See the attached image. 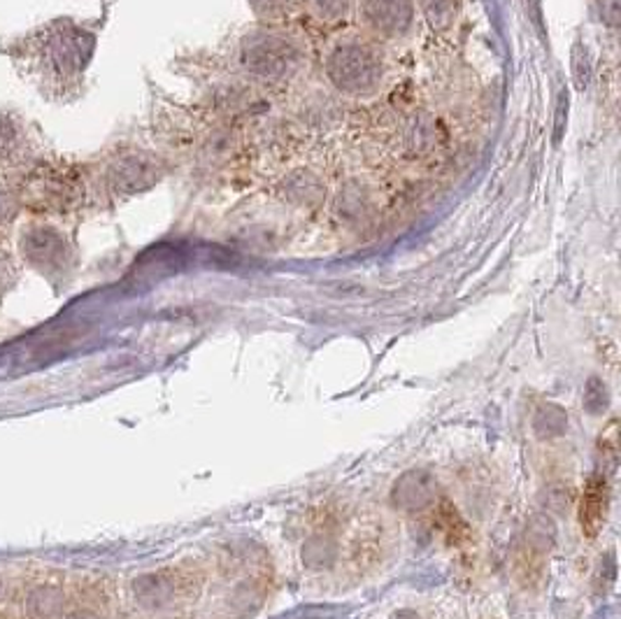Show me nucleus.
<instances>
[{"label":"nucleus","mask_w":621,"mask_h":619,"mask_svg":"<svg viewBox=\"0 0 621 619\" xmlns=\"http://www.w3.org/2000/svg\"><path fill=\"white\" fill-rule=\"evenodd\" d=\"M94 51L96 33L70 16L40 24L5 45V55L12 59L16 73L51 100H61L75 92Z\"/></svg>","instance_id":"obj_1"},{"label":"nucleus","mask_w":621,"mask_h":619,"mask_svg":"<svg viewBox=\"0 0 621 619\" xmlns=\"http://www.w3.org/2000/svg\"><path fill=\"white\" fill-rule=\"evenodd\" d=\"M16 184L22 191L26 217L63 222L92 199L86 168L59 162V158L51 156H43L38 164L16 180Z\"/></svg>","instance_id":"obj_2"},{"label":"nucleus","mask_w":621,"mask_h":619,"mask_svg":"<svg viewBox=\"0 0 621 619\" xmlns=\"http://www.w3.org/2000/svg\"><path fill=\"white\" fill-rule=\"evenodd\" d=\"M14 257L49 282H61L73 271L75 245L63 222L24 217L14 228Z\"/></svg>","instance_id":"obj_3"},{"label":"nucleus","mask_w":621,"mask_h":619,"mask_svg":"<svg viewBox=\"0 0 621 619\" xmlns=\"http://www.w3.org/2000/svg\"><path fill=\"white\" fill-rule=\"evenodd\" d=\"M326 75L343 94L366 96L384 80V61L370 40L349 35L335 43L326 57Z\"/></svg>","instance_id":"obj_4"},{"label":"nucleus","mask_w":621,"mask_h":619,"mask_svg":"<svg viewBox=\"0 0 621 619\" xmlns=\"http://www.w3.org/2000/svg\"><path fill=\"white\" fill-rule=\"evenodd\" d=\"M240 59L244 68L261 80L287 82L306 66V49L289 33L254 31L244 38Z\"/></svg>","instance_id":"obj_5"},{"label":"nucleus","mask_w":621,"mask_h":619,"mask_svg":"<svg viewBox=\"0 0 621 619\" xmlns=\"http://www.w3.org/2000/svg\"><path fill=\"white\" fill-rule=\"evenodd\" d=\"M86 175L92 197L119 201L150 189L162 172H158V164L150 154L138 150H123L110 154L105 162H100L92 170H86Z\"/></svg>","instance_id":"obj_6"},{"label":"nucleus","mask_w":621,"mask_h":619,"mask_svg":"<svg viewBox=\"0 0 621 619\" xmlns=\"http://www.w3.org/2000/svg\"><path fill=\"white\" fill-rule=\"evenodd\" d=\"M45 156L33 123L14 108H0V175L20 180Z\"/></svg>","instance_id":"obj_7"},{"label":"nucleus","mask_w":621,"mask_h":619,"mask_svg":"<svg viewBox=\"0 0 621 619\" xmlns=\"http://www.w3.org/2000/svg\"><path fill=\"white\" fill-rule=\"evenodd\" d=\"M361 20L372 38H403L415 22V0H361Z\"/></svg>","instance_id":"obj_8"},{"label":"nucleus","mask_w":621,"mask_h":619,"mask_svg":"<svg viewBox=\"0 0 621 619\" xmlns=\"http://www.w3.org/2000/svg\"><path fill=\"white\" fill-rule=\"evenodd\" d=\"M608 505H610V489H608V480L606 477H592L584 487L582 501H580V524L584 536L594 538L602 522H606L608 515Z\"/></svg>","instance_id":"obj_9"},{"label":"nucleus","mask_w":621,"mask_h":619,"mask_svg":"<svg viewBox=\"0 0 621 619\" xmlns=\"http://www.w3.org/2000/svg\"><path fill=\"white\" fill-rule=\"evenodd\" d=\"M26 217L22 191L12 177L0 175V238L14 234L16 224Z\"/></svg>","instance_id":"obj_10"},{"label":"nucleus","mask_w":621,"mask_h":619,"mask_svg":"<svg viewBox=\"0 0 621 619\" xmlns=\"http://www.w3.org/2000/svg\"><path fill=\"white\" fill-rule=\"evenodd\" d=\"M65 608V596L55 585L33 587L26 596V615L31 619H59Z\"/></svg>","instance_id":"obj_11"},{"label":"nucleus","mask_w":621,"mask_h":619,"mask_svg":"<svg viewBox=\"0 0 621 619\" xmlns=\"http://www.w3.org/2000/svg\"><path fill=\"white\" fill-rule=\"evenodd\" d=\"M310 12L322 22H341L349 14L354 0H306Z\"/></svg>","instance_id":"obj_12"},{"label":"nucleus","mask_w":621,"mask_h":619,"mask_svg":"<svg viewBox=\"0 0 621 619\" xmlns=\"http://www.w3.org/2000/svg\"><path fill=\"white\" fill-rule=\"evenodd\" d=\"M250 5L265 20H279L298 5V0H250Z\"/></svg>","instance_id":"obj_13"},{"label":"nucleus","mask_w":621,"mask_h":619,"mask_svg":"<svg viewBox=\"0 0 621 619\" xmlns=\"http://www.w3.org/2000/svg\"><path fill=\"white\" fill-rule=\"evenodd\" d=\"M16 279V257L5 250V247H0V294L5 289H10Z\"/></svg>","instance_id":"obj_14"},{"label":"nucleus","mask_w":621,"mask_h":619,"mask_svg":"<svg viewBox=\"0 0 621 619\" xmlns=\"http://www.w3.org/2000/svg\"><path fill=\"white\" fill-rule=\"evenodd\" d=\"M68 619H98L96 615H92V612H84V610H80V612H73L70 615Z\"/></svg>","instance_id":"obj_15"},{"label":"nucleus","mask_w":621,"mask_h":619,"mask_svg":"<svg viewBox=\"0 0 621 619\" xmlns=\"http://www.w3.org/2000/svg\"><path fill=\"white\" fill-rule=\"evenodd\" d=\"M0 619H12L8 612H0Z\"/></svg>","instance_id":"obj_16"},{"label":"nucleus","mask_w":621,"mask_h":619,"mask_svg":"<svg viewBox=\"0 0 621 619\" xmlns=\"http://www.w3.org/2000/svg\"><path fill=\"white\" fill-rule=\"evenodd\" d=\"M0 592H3V578H0Z\"/></svg>","instance_id":"obj_17"}]
</instances>
